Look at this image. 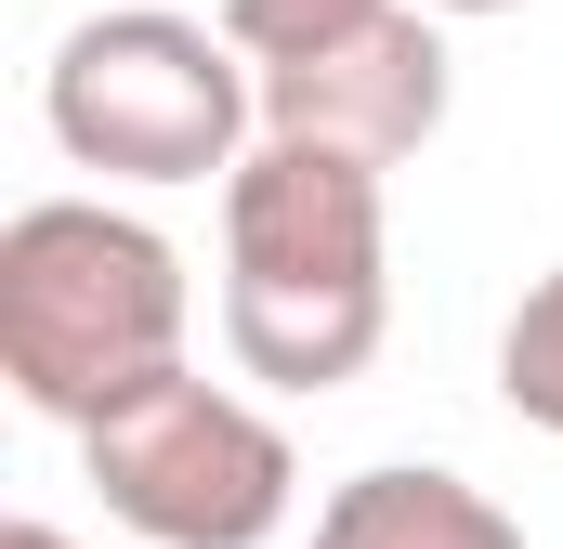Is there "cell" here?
I'll list each match as a JSON object with an SVG mask.
<instances>
[{"mask_svg":"<svg viewBox=\"0 0 563 549\" xmlns=\"http://www.w3.org/2000/svg\"><path fill=\"white\" fill-rule=\"evenodd\" d=\"M394 327V197L341 144L263 132L223 183V354L263 393H341Z\"/></svg>","mask_w":563,"mask_h":549,"instance_id":"cell-1","label":"cell"},{"mask_svg":"<svg viewBox=\"0 0 563 549\" xmlns=\"http://www.w3.org/2000/svg\"><path fill=\"white\" fill-rule=\"evenodd\" d=\"M184 327H197V288L144 210L26 197L0 223V380L26 418H66V432L119 418L184 367Z\"/></svg>","mask_w":563,"mask_h":549,"instance_id":"cell-2","label":"cell"},{"mask_svg":"<svg viewBox=\"0 0 563 549\" xmlns=\"http://www.w3.org/2000/svg\"><path fill=\"white\" fill-rule=\"evenodd\" d=\"M40 132L106 183H236V157L263 144V79L223 26L170 13V0H119L79 13L40 66Z\"/></svg>","mask_w":563,"mask_h":549,"instance_id":"cell-3","label":"cell"},{"mask_svg":"<svg viewBox=\"0 0 563 549\" xmlns=\"http://www.w3.org/2000/svg\"><path fill=\"white\" fill-rule=\"evenodd\" d=\"M79 471H92L106 524H132L144 549H276L301 511V458H288L276 406H250L236 380H197V367H170L119 418H92Z\"/></svg>","mask_w":563,"mask_h":549,"instance_id":"cell-4","label":"cell"},{"mask_svg":"<svg viewBox=\"0 0 563 549\" xmlns=\"http://www.w3.org/2000/svg\"><path fill=\"white\" fill-rule=\"evenodd\" d=\"M445 105H459V53H445V26H432L420 0H394L367 40H341V53L263 79V132L341 144V157H367V170L420 157V144L445 132Z\"/></svg>","mask_w":563,"mask_h":549,"instance_id":"cell-5","label":"cell"},{"mask_svg":"<svg viewBox=\"0 0 563 549\" xmlns=\"http://www.w3.org/2000/svg\"><path fill=\"white\" fill-rule=\"evenodd\" d=\"M301 549H525V524H511L472 471L394 458V471L328 484V511H314V537H301Z\"/></svg>","mask_w":563,"mask_h":549,"instance_id":"cell-6","label":"cell"},{"mask_svg":"<svg viewBox=\"0 0 563 549\" xmlns=\"http://www.w3.org/2000/svg\"><path fill=\"white\" fill-rule=\"evenodd\" d=\"M394 0H223V40L250 53V79H276V66H314V53H341V40H367Z\"/></svg>","mask_w":563,"mask_h":549,"instance_id":"cell-7","label":"cell"},{"mask_svg":"<svg viewBox=\"0 0 563 549\" xmlns=\"http://www.w3.org/2000/svg\"><path fill=\"white\" fill-rule=\"evenodd\" d=\"M498 406L563 445V262L538 274V288L511 301V327H498Z\"/></svg>","mask_w":563,"mask_h":549,"instance_id":"cell-8","label":"cell"},{"mask_svg":"<svg viewBox=\"0 0 563 549\" xmlns=\"http://www.w3.org/2000/svg\"><path fill=\"white\" fill-rule=\"evenodd\" d=\"M0 549H79L66 524H0Z\"/></svg>","mask_w":563,"mask_h":549,"instance_id":"cell-9","label":"cell"},{"mask_svg":"<svg viewBox=\"0 0 563 549\" xmlns=\"http://www.w3.org/2000/svg\"><path fill=\"white\" fill-rule=\"evenodd\" d=\"M432 26H459V13H525V0H420Z\"/></svg>","mask_w":563,"mask_h":549,"instance_id":"cell-10","label":"cell"}]
</instances>
